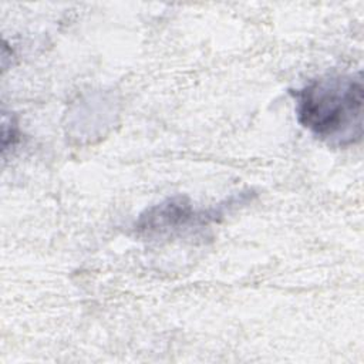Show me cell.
Wrapping results in <instances>:
<instances>
[{
  "label": "cell",
  "instance_id": "1",
  "mask_svg": "<svg viewBox=\"0 0 364 364\" xmlns=\"http://www.w3.org/2000/svg\"><path fill=\"white\" fill-rule=\"evenodd\" d=\"M293 97L297 122L317 139L336 148H347L361 141V73L317 77L297 88Z\"/></svg>",
  "mask_w": 364,
  "mask_h": 364
},
{
  "label": "cell",
  "instance_id": "2",
  "mask_svg": "<svg viewBox=\"0 0 364 364\" xmlns=\"http://www.w3.org/2000/svg\"><path fill=\"white\" fill-rule=\"evenodd\" d=\"M236 203L237 199L230 198L223 203L205 209L193 206V203L183 196H173L142 212L134 228L136 235L148 239L172 237L218 222Z\"/></svg>",
  "mask_w": 364,
  "mask_h": 364
}]
</instances>
